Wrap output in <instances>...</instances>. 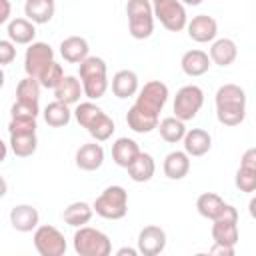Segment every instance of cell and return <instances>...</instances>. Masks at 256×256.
<instances>
[{"label":"cell","instance_id":"1","mask_svg":"<svg viewBox=\"0 0 256 256\" xmlns=\"http://www.w3.org/2000/svg\"><path fill=\"white\" fill-rule=\"evenodd\" d=\"M216 118L224 126H238L246 118V92L238 84H222L214 96Z\"/></svg>","mask_w":256,"mask_h":256},{"label":"cell","instance_id":"2","mask_svg":"<svg viewBox=\"0 0 256 256\" xmlns=\"http://www.w3.org/2000/svg\"><path fill=\"white\" fill-rule=\"evenodd\" d=\"M80 80L84 86V96L90 100H98L106 94L110 82H108V68L104 58L100 56H88L80 62Z\"/></svg>","mask_w":256,"mask_h":256},{"label":"cell","instance_id":"3","mask_svg":"<svg viewBox=\"0 0 256 256\" xmlns=\"http://www.w3.org/2000/svg\"><path fill=\"white\" fill-rule=\"evenodd\" d=\"M128 32L134 40H146L154 32V6L152 0H128L126 2Z\"/></svg>","mask_w":256,"mask_h":256},{"label":"cell","instance_id":"4","mask_svg":"<svg viewBox=\"0 0 256 256\" xmlns=\"http://www.w3.org/2000/svg\"><path fill=\"white\" fill-rule=\"evenodd\" d=\"M94 212L104 220H122L128 214V192L124 186H106L94 200Z\"/></svg>","mask_w":256,"mask_h":256},{"label":"cell","instance_id":"5","mask_svg":"<svg viewBox=\"0 0 256 256\" xmlns=\"http://www.w3.org/2000/svg\"><path fill=\"white\" fill-rule=\"evenodd\" d=\"M72 246L78 256H110L112 252V242L108 234L92 226L76 228L72 236Z\"/></svg>","mask_w":256,"mask_h":256},{"label":"cell","instance_id":"6","mask_svg":"<svg viewBox=\"0 0 256 256\" xmlns=\"http://www.w3.org/2000/svg\"><path fill=\"white\" fill-rule=\"evenodd\" d=\"M168 86L160 80H150L146 82L140 90H138V96H136V102L132 106H136L138 110H142L144 114L148 116H154V118H160V112L162 108L166 106L168 102Z\"/></svg>","mask_w":256,"mask_h":256},{"label":"cell","instance_id":"7","mask_svg":"<svg viewBox=\"0 0 256 256\" xmlns=\"http://www.w3.org/2000/svg\"><path fill=\"white\" fill-rule=\"evenodd\" d=\"M202 104H204V90L200 86H196V84H186L176 92L172 110H174L176 118L188 122V120L196 118V114L200 112Z\"/></svg>","mask_w":256,"mask_h":256},{"label":"cell","instance_id":"8","mask_svg":"<svg viewBox=\"0 0 256 256\" xmlns=\"http://www.w3.org/2000/svg\"><path fill=\"white\" fill-rule=\"evenodd\" d=\"M154 6V18L170 32H180L188 26V14L186 6L180 0H156Z\"/></svg>","mask_w":256,"mask_h":256},{"label":"cell","instance_id":"9","mask_svg":"<svg viewBox=\"0 0 256 256\" xmlns=\"http://www.w3.org/2000/svg\"><path fill=\"white\" fill-rule=\"evenodd\" d=\"M34 248L40 256H64L66 254V238L64 234L50 224H42L34 230Z\"/></svg>","mask_w":256,"mask_h":256},{"label":"cell","instance_id":"10","mask_svg":"<svg viewBox=\"0 0 256 256\" xmlns=\"http://www.w3.org/2000/svg\"><path fill=\"white\" fill-rule=\"evenodd\" d=\"M212 240L216 244L236 248V244L240 240V232H238V210L234 206L228 204L226 210L222 212V216L212 220Z\"/></svg>","mask_w":256,"mask_h":256},{"label":"cell","instance_id":"11","mask_svg":"<svg viewBox=\"0 0 256 256\" xmlns=\"http://www.w3.org/2000/svg\"><path fill=\"white\" fill-rule=\"evenodd\" d=\"M56 62L54 60V50L48 42H32L28 44L26 48V54H24V72L26 76H32V78H40L44 74V70Z\"/></svg>","mask_w":256,"mask_h":256},{"label":"cell","instance_id":"12","mask_svg":"<svg viewBox=\"0 0 256 256\" xmlns=\"http://www.w3.org/2000/svg\"><path fill=\"white\" fill-rule=\"evenodd\" d=\"M136 248H138V252L142 256H158L166 248V232L156 224L144 226L138 232Z\"/></svg>","mask_w":256,"mask_h":256},{"label":"cell","instance_id":"13","mask_svg":"<svg viewBox=\"0 0 256 256\" xmlns=\"http://www.w3.org/2000/svg\"><path fill=\"white\" fill-rule=\"evenodd\" d=\"M186 30H188L190 40H194L198 44H208V42H214L216 40L218 22L212 16H208V14H198L192 20H188Z\"/></svg>","mask_w":256,"mask_h":256},{"label":"cell","instance_id":"14","mask_svg":"<svg viewBox=\"0 0 256 256\" xmlns=\"http://www.w3.org/2000/svg\"><path fill=\"white\" fill-rule=\"evenodd\" d=\"M10 224L16 232H32L40 226V214L32 204H16L10 210Z\"/></svg>","mask_w":256,"mask_h":256},{"label":"cell","instance_id":"15","mask_svg":"<svg viewBox=\"0 0 256 256\" xmlns=\"http://www.w3.org/2000/svg\"><path fill=\"white\" fill-rule=\"evenodd\" d=\"M76 166L84 172H94L98 170L102 164H104V148L102 144H98L96 140L94 142H88V144H82L78 150H76Z\"/></svg>","mask_w":256,"mask_h":256},{"label":"cell","instance_id":"16","mask_svg":"<svg viewBox=\"0 0 256 256\" xmlns=\"http://www.w3.org/2000/svg\"><path fill=\"white\" fill-rule=\"evenodd\" d=\"M212 66V60H210V54L204 52V50H188L182 54V60H180V68L186 76L190 78H198L202 74H206Z\"/></svg>","mask_w":256,"mask_h":256},{"label":"cell","instance_id":"17","mask_svg":"<svg viewBox=\"0 0 256 256\" xmlns=\"http://www.w3.org/2000/svg\"><path fill=\"white\" fill-rule=\"evenodd\" d=\"M164 176L170 180H182L190 172V156L186 150H172L166 154L162 164Z\"/></svg>","mask_w":256,"mask_h":256},{"label":"cell","instance_id":"18","mask_svg":"<svg viewBox=\"0 0 256 256\" xmlns=\"http://www.w3.org/2000/svg\"><path fill=\"white\" fill-rule=\"evenodd\" d=\"M112 94L120 100H126L130 96H136L140 86H138V74L134 70H118L112 76Z\"/></svg>","mask_w":256,"mask_h":256},{"label":"cell","instance_id":"19","mask_svg":"<svg viewBox=\"0 0 256 256\" xmlns=\"http://www.w3.org/2000/svg\"><path fill=\"white\" fill-rule=\"evenodd\" d=\"M88 52H90V46L82 36H68L60 42V56L68 64H80L90 56Z\"/></svg>","mask_w":256,"mask_h":256},{"label":"cell","instance_id":"20","mask_svg":"<svg viewBox=\"0 0 256 256\" xmlns=\"http://www.w3.org/2000/svg\"><path fill=\"white\" fill-rule=\"evenodd\" d=\"M140 152H142V150H140L138 142L132 140V138H126V136L116 138V142L112 144V160H114V164L120 166V168H128V166L138 158Z\"/></svg>","mask_w":256,"mask_h":256},{"label":"cell","instance_id":"21","mask_svg":"<svg viewBox=\"0 0 256 256\" xmlns=\"http://www.w3.org/2000/svg\"><path fill=\"white\" fill-rule=\"evenodd\" d=\"M6 34L14 44L28 46L36 38V24L28 18H14L6 24Z\"/></svg>","mask_w":256,"mask_h":256},{"label":"cell","instance_id":"22","mask_svg":"<svg viewBox=\"0 0 256 256\" xmlns=\"http://www.w3.org/2000/svg\"><path fill=\"white\" fill-rule=\"evenodd\" d=\"M208 54H210V60L216 66L226 68V66L234 64V60L238 56V46H236V42L232 38H218V40L212 42Z\"/></svg>","mask_w":256,"mask_h":256},{"label":"cell","instance_id":"23","mask_svg":"<svg viewBox=\"0 0 256 256\" xmlns=\"http://www.w3.org/2000/svg\"><path fill=\"white\" fill-rule=\"evenodd\" d=\"M182 142L188 156H194V158L208 154V150L212 148V136L204 128H190Z\"/></svg>","mask_w":256,"mask_h":256},{"label":"cell","instance_id":"24","mask_svg":"<svg viewBox=\"0 0 256 256\" xmlns=\"http://www.w3.org/2000/svg\"><path fill=\"white\" fill-rule=\"evenodd\" d=\"M226 206L228 204L216 192H202L196 198V210L206 220H216L218 216H222V212L226 210Z\"/></svg>","mask_w":256,"mask_h":256},{"label":"cell","instance_id":"25","mask_svg":"<svg viewBox=\"0 0 256 256\" xmlns=\"http://www.w3.org/2000/svg\"><path fill=\"white\" fill-rule=\"evenodd\" d=\"M94 216V206H90L88 202L80 200V202H72L64 208L62 212V220L72 226V228H80V226H86Z\"/></svg>","mask_w":256,"mask_h":256},{"label":"cell","instance_id":"26","mask_svg":"<svg viewBox=\"0 0 256 256\" xmlns=\"http://www.w3.org/2000/svg\"><path fill=\"white\" fill-rule=\"evenodd\" d=\"M82 96H84V86H82V80H78L76 76H64L58 88H54V98L60 102H66L68 106L78 104Z\"/></svg>","mask_w":256,"mask_h":256},{"label":"cell","instance_id":"27","mask_svg":"<svg viewBox=\"0 0 256 256\" xmlns=\"http://www.w3.org/2000/svg\"><path fill=\"white\" fill-rule=\"evenodd\" d=\"M54 2L52 0H26L24 2V16L34 24H48L54 16Z\"/></svg>","mask_w":256,"mask_h":256},{"label":"cell","instance_id":"28","mask_svg":"<svg viewBox=\"0 0 256 256\" xmlns=\"http://www.w3.org/2000/svg\"><path fill=\"white\" fill-rule=\"evenodd\" d=\"M44 122L52 128H64L70 124L72 120V114L74 110H70V106L66 102H60V100H54L50 102L46 108H44Z\"/></svg>","mask_w":256,"mask_h":256},{"label":"cell","instance_id":"29","mask_svg":"<svg viewBox=\"0 0 256 256\" xmlns=\"http://www.w3.org/2000/svg\"><path fill=\"white\" fill-rule=\"evenodd\" d=\"M126 124L132 132L136 134H148L152 130H158V124H160V118H154V116H148L144 114L142 110H138L136 106H130L128 112H126Z\"/></svg>","mask_w":256,"mask_h":256},{"label":"cell","instance_id":"30","mask_svg":"<svg viewBox=\"0 0 256 256\" xmlns=\"http://www.w3.org/2000/svg\"><path fill=\"white\" fill-rule=\"evenodd\" d=\"M126 170H128L130 180H134V182H148V180H152V176L156 172V162H154L152 154L140 152L138 158Z\"/></svg>","mask_w":256,"mask_h":256},{"label":"cell","instance_id":"31","mask_svg":"<svg viewBox=\"0 0 256 256\" xmlns=\"http://www.w3.org/2000/svg\"><path fill=\"white\" fill-rule=\"evenodd\" d=\"M158 132H160V138L168 144H176V142H182L184 136H186V124L184 120L176 118V116H166L160 120L158 124Z\"/></svg>","mask_w":256,"mask_h":256},{"label":"cell","instance_id":"32","mask_svg":"<svg viewBox=\"0 0 256 256\" xmlns=\"http://www.w3.org/2000/svg\"><path fill=\"white\" fill-rule=\"evenodd\" d=\"M10 148H12L14 156H18V158L32 156L38 148L36 132H32V134H10Z\"/></svg>","mask_w":256,"mask_h":256},{"label":"cell","instance_id":"33","mask_svg":"<svg viewBox=\"0 0 256 256\" xmlns=\"http://www.w3.org/2000/svg\"><path fill=\"white\" fill-rule=\"evenodd\" d=\"M86 130H88V134H90L96 142H106V140L112 138L116 126H114V120H112L106 112H102V114H100V116H98Z\"/></svg>","mask_w":256,"mask_h":256},{"label":"cell","instance_id":"34","mask_svg":"<svg viewBox=\"0 0 256 256\" xmlns=\"http://www.w3.org/2000/svg\"><path fill=\"white\" fill-rule=\"evenodd\" d=\"M102 112H104V110H102L98 104H94L92 100H88V102H78L76 108H74V118H76V122H78L82 128H88Z\"/></svg>","mask_w":256,"mask_h":256},{"label":"cell","instance_id":"35","mask_svg":"<svg viewBox=\"0 0 256 256\" xmlns=\"http://www.w3.org/2000/svg\"><path fill=\"white\" fill-rule=\"evenodd\" d=\"M40 80L32 78V76H26L18 82L16 86V100H28V102H38L40 98Z\"/></svg>","mask_w":256,"mask_h":256},{"label":"cell","instance_id":"36","mask_svg":"<svg viewBox=\"0 0 256 256\" xmlns=\"http://www.w3.org/2000/svg\"><path fill=\"white\" fill-rule=\"evenodd\" d=\"M234 184H236V188L240 192H246V194L256 192V172L250 170V168L238 166L236 176H234Z\"/></svg>","mask_w":256,"mask_h":256},{"label":"cell","instance_id":"37","mask_svg":"<svg viewBox=\"0 0 256 256\" xmlns=\"http://www.w3.org/2000/svg\"><path fill=\"white\" fill-rule=\"evenodd\" d=\"M38 80H40L42 88H50V90L58 88V84L64 80V70H62V64L52 62V64H50V66L44 70V74H42Z\"/></svg>","mask_w":256,"mask_h":256},{"label":"cell","instance_id":"38","mask_svg":"<svg viewBox=\"0 0 256 256\" xmlns=\"http://www.w3.org/2000/svg\"><path fill=\"white\" fill-rule=\"evenodd\" d=\"M38 114H40L38 102L16 100L10 108V118H38Z\"/></svg>","mask_w":256,"mask_h":256},{"label":"cell","instance_id":"39","mask_svg":"<svg viewBox=\"0 0 256 256\" xmlns=\"http://www.w3.org/2000/svg\"><path fill=\"white\" fill-rule=\"evenodd\" d=\"M36 128V118H10L8 122V134H32Z\"/></svg>","mask_w":256,"mask_h":256},{"label":"cell","instance_id":"40","mask_svg":"<svg viewBox=\"0 0 256 256\" xmlns=\"http://www.w3.org/2000/svg\"><path fill=\"white\" fill-rule=\"evenodd\" d=\"M14 58H16V44L10 38L0 40V64L2 66H8Z\"/></svg>","mask_w":256,"mask_h":256},{"label":"cell","instance_id":"41","mask_svg":"<svg viewBox=\"0 0 256 256\" xmlns=\"http://www.w3.org/2000/svg\"><path fill=\"white\" fill-rule=\"evenodd\" d=\"M240 166L250 168V170L256 172V148H248V150L242 154V158H240Z\"/></svg>","mask_w":256,"mask_h":256},{"label":"cell","instance_id":"42","mask_svg":"<svg viewBox=\"0 0 256 256\" xmlns=\"http://www.w3.org/2000/svg\"><path fill=\"white\" fill-rule=\"evenodd\" d=\"M210 254H222V256H234V246H224V244H216L208 250Z\"/></svg>","mask_w":256,"mask_h":256},{"label":"cell","instance_id":"43","mask_svg":"<svg viewBox=\"0 0 256 256\" xmlns=\"http://www.w3.org/2000/svg\"><path fill=\"white\" fill-rule=\"evenodd\" d=\"M2 12H0V24H8L10 22V2L8 0H0Z\"/></svg>","mask_w":256,"mask_h":256},{"label":"cell","instance_id":"44","mask_svg":"<svg viewBox=\"0 0 256 256\" xmlns=\"http://www.w3.org/2000/svg\"><path fill=\"white\" fill-rule=\"evenodd\" d=\"M116 254H118V256H126V254H128V256H136V254H140V252H138V248L122 246V248H118V250H116Z\"/></svg>","mask_w":256,"mask_h":256},{"label":"cell","instance_id":"45","mask_svg":"<svg viewBox=\"0 0 256 256\" xmlns=\"http://www.w3.org/2000/svg\"><path fill=\"white\" fill-rule=\"evenodd\" d=\"M248 214H250L252 220H256V196H252L250 202H248Z\"/></svg>","mask_w":256,"mask_h":256},{"label":"cell","instance_id":"46","mask_svg":"<svg viewBox=\"0 0 256 256\" xmlns=\"http://www.w3.org/2000/svg\"><path fill=\"white\" fill-rule=\"evenodd\" d=\"M184 6H198V4H202L204 0H180Z\"/></svg>","mask_w":256,"mask_h":256},{"label":"cell","instance_id":"47","mask_svg":"<svg viewBox=\"0 0 256 256\" xmlns=\"http://www.w3.org/2000/svg\"><path fill=\"white\" fill-rule=\"evenodd\" d=\"M152 2H156V0H152Z\"/></svg>","mask_w":256,"mask_h":256},{"label":"cell","instance_id":"48","mask_svg":"<svg viewBox=\"0 0 256 256\" xmlns=\"http://www.w3.org/2000/svg\"><path fill=\"white\" fill-rule=\"evenodd\" d=\"M52 2H54V0H52Z\"/></svg>","mask_w":256,"mask_h":256}]
</instances>
